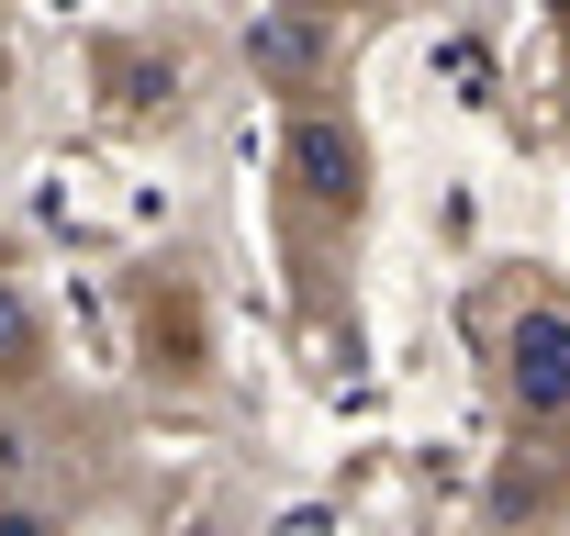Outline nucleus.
<instances>
[{
	"label": "nucleus",
	"mask_w": 570,
	"mask_h": 536,
	"mask_svg": "<svg viewBox=\"0 0 570 536\" xmlns=\"http://www.w3.org/2000/svg\"><path fill=\"white\" fill-rule=\"evenodd\" d=\"M23 347H35V325H23V302L0 291V369H23Z\"/></svg>",
	"instance_id": "7ed1b4c3"
},
{
	"label": "nucleus",
	"mask_w": 570,
	"mask_h": 536,
	"mask_svg": "<svg viewBox=\"0 0 570 536\" xmlns=\"http://www.w3.org/2000/svg\"><path fill=\"white\" fill-rule=\"evenodd\" d=\"M514 391H525L537 414L570 403V325H559V314H525V325H514Z\"/></svg>",
	"instance_id": "f257e3e1"
},
{
	"label": "nucleus",
	"mask_w": 570,
	"mask_h": 536,
	"mask_svg": "<svg viewBox=\"0 0 570 536\" xmlns=\"http://www.w3.org/2000/svg\"><path fill=\"white\" fill-rule=\"evenodd\" d=\"M292 168H303V190H314V201H358V146H347V123H325V112H314V123L292 135Z\"/></svg>",
	"instance_id": "f03ea898"
}]
</instances>
